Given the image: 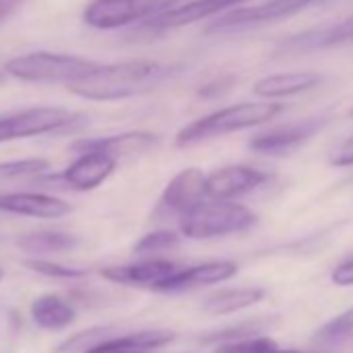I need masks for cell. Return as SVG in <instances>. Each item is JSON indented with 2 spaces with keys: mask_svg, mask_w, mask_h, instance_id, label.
<instances>
[{
  "mask_svg": "<svg viewBox=\"0 0 353 353\" xmlns=\"http://www.w3.org/2000/svg\"><path fill=\"white\" fill-rule=\"evenodd\" d=\"M276 324L274 318H252V320H243L231 326H225L221 330L208 332L204 334L200 341L206 345H223V343H233V341H243V339H252V336H262L264 332H268L272 326Z\"/></svg>",
  "mask_w": 353,
  "mask_h": 353,
  "instance_id": "obj_23",
  "label": "cell"
},
{
  "mask_svg": "<svg viewBox=\"0 0 353 353\" xmlns=\"http://www.w3.org/2000/svg\"><path fill=\"white\" fill-rule=\"evenodd\" d=\"M268 181V172L248 166L233 164L216 168L206 176V196L214 202H229L243 194H250Z\"/></svg>",
  "mask_w": 353,
  "mask_h": 353,
  "instance_id": "obj_11",
  "label": "cell"
},
{
  "mask_svg": "<svg viewBox=\"0 0 353 353\" xmlns=\"http://www.w3.org/2000/svg\"><path fill=\"white\" fill-rule=\"evenodd\" d=\"M276 349H281L276 345V341L270 339L268 334H262V336H252V339H243V341L216 345L214 353H274Z\"/></svg>",
  "mask_w": 353,
  "mask_h": 353,
  "instance_id": "obj_29",
  "label": "cell"
},
{
  "mask_svg": "<svg viewBox=\"0 0 353 353\" xmlns=\"http://www.w3.org/2000/svg\"><path fill=\"white\" fill-rule=\"evenodd\" d=\"M349 40H353V15H349L343 21H336L332 26L312 28L307 32L295 34V36L283 40L281 50L283 52H312V50L330 48V46H336V44H343Z\"/></svg>",
  "mask_w": 353,
  "mask_h": 353,
  "instance_id": "obj_17",
  "label": "cell"
},
{
  "mask_svg": "<svg viewBox=\"0 0 353 353\" xmlns=\"http://www.w3.org/2000/svg\"><path fill=\"white\" fill-rule=\"evenodd\" d=\"M30 316L44 330H65L75 322V307L61 295H40L30 305Z\"/></svg>",
  "mask_w": 353,
  "mask_h": 353,
  "instance_id": "obj_20",
  "label": "cell"
},
{
  "mask_svg": "<svg viewBox=\"0 0 353 353\" xmlns=\"http://www.w3.org/2000/svg\"><path fill=\"white\" fill-rule=\"evenodd\" d=\"M318 3H322V0H266V3L256 5V7H239L216 17L208 26L206 34H231V32L250 30V28L254 30L266 23H276Z\"/></svg>",
  "mask_w": 353,
  "mask_h": 353,
  "instance_id": "obj_7",
  "label": "cell"
},
{
  "mask_svg": "<svg viewBox=\"0 0 353 353\" xmlns=\"http://www.w3.org/2000/svg\"><path fill=\"white\" fill-rule=\"evenodd\" d=\"M0 212L26 216V219H65L73 206L57 196L38 192H0Z\"/></svg>",
  "mask_w": 353,
  "mask_h": 353,
  "instance_id": "obj_14",
  "label": "cell"
},
{
  "mask_svg": "<svg viewBox=\"0 0 353 353\" xmlns=\"http://www.w3.org/2000/svg\"><path fill=\"white\" fill-rule=\"evenodd\" d=\"M330 279L339 287H353V258L341 262L339 266H334Z\"/></svg>",
  "mask_w": 353,
  "mask_h": 353,
  "instance_id": "obj_31",
  "label": "cell"
},
{
  "mask_svg": "<svg viewBox=\"0 0 353 353\" xmlns=\"http://www.w3.org/2000/svg\"><path fill=\"white\" fill-rule=\"evenodd\" d=\"M250 0H190V3H181L179 7H174L160 17L143 23L139 30L148 36L154 38L158 34H164L168 30H179L188 28L200 21H206L210 17H221L233 9L245 7Z\"/></svg>",
  "mask_w": 353,
  "mask_h": 353,
  "instance_id": "obj_9",
  "label": "cell"
},
{
  "mask_svg": "<svg viewBox=\"0 0 353 353\" xmlns=\"http://www.w3.org/2000/svg\"><path fill=\"white\" fill-rule=\"evenodd\" d=\"M285 110L283 104L279 102H239L225 106L221 110H214L206 117L196 119L194 123L185 125L174 137V143L179 148H188L206 139L223 137L235 131H243L250 127L264 125L279 117Z\"/></svg>",
  "mask_w": 353,
  "mask_h": 353,
  "instance_id": "obj_2",
  "label": "cell"
},
{
  "mask_svg": "<svg viewBox=\"0 0 353 353\" xmlns=\"http://www.w3.org/2000/svg\"><path fill=\"white\" fill-rule=\"evenodd\" d=\"M324 81V77L316 71H285V73H272L254 83V94L264 100H276V98H289L297 94H305L314 88H318Z\"/></svg>",
  "mask_w": 353,
  "mask_h": 353,
  "instance_id": "obj_18",
  "label": "cell"
},
{
  "mask_svg": "<svg viewBox=\"0 0 353 353\" xmlns=\"http://www.w3.org/2000/svg\"><path fill=\"white\" fill-rule=\"evenodd\" d=\"M274 353H305V351H295V349H276Z\"/></svg>",
  "mask_w": 353,
  "mask_h": 353,
  "instance_id": "obj_34",
  "label": "cell"
},
{
  "mask_svg": "<svg viewBox=\"0 0 353 353\" xmlns=\"http://www.w3.org/2000/svg\"><path fill=\"white\" fill-rule=\"evenodd\" d=\"M179 245H181V235H176L174 231H152L135 243L133 252L137 256H148V254L170 252Z\"/></svg>",
  "mask_w": 353,
  "mask_h": 353,
  "instance_id": "obj_27",
  "label": "cell"
},
{
  "mask_svg": "<svg viewBox=\"0 0 353 353\" xmlns=\"http://www.w3.org/2000/svg\"><path fill=\"white\" fill-rule=\"evenodd\" d=\"M50 168L46 158H21L0 162V181H26V179H40Z\"/></svg>",
  "mask_w": 353,
  "mask_h": 353,
  "instance_id": "obj_24",
  "label": "cell"
},
{
  "mask_svg": "<svg viewBox=\"0 0 353 353\" xmlns=\"http://www.w3.org/2000/svg\"><path fill=\"white\" fill-rule=\"evenodd\" d=\"M266 295L264 289L260 287H237V289H221L212 295H208L202 301V310L216 314V316H225V314H235L241 312L245 307L256 305L258 301H262Z\"/></svg>",
  "mask_w": 353,
  "mask_h": 353,
  "instance_id": "obj_22",
  "label": "cell"
},
{
  "mask_svg": "<svg viewBox=\"0 0 353 353\" xmlns=\"http://www.w3.org/2000/svg\"><path fill=\"white\" fill-rule=\"evenodd\" d=\"M233 83H235V77H231V75L221 77V79H214V81L206 83V85L200 90V96H204V98H216V96L225 94Z\"/></svg>",
  "mask_w": 353,
  "mask_h": 353,
  "instance_id": "obj_32",
  "label": "cell"
},
{
  "mask_svg": "<svg viewBox=\"0 0 353 353\" xmlns=\"http://www.w3.org/2000/svg\"><path fill=\"white\" fill-rule=\"evenodd\" d=\"M330 164L334 166H353V135L347 137L330 156Z\"/></svg>",
  "mask_w": 353,
  "mask_h": 353,
  "instance_id": "obj_30",
  "label": "cell"
},
{
  "mask_svg": "<svg viewBox=\"0 0 353 353\" xmlns=\"http://www.w3.org/2000/svg\"><path fill=\"white\" fill-rule=\"evenodd\" d=\"M206 198V174L192 166L181 172H176L168 185L164 188L154 212L152 221H172L185 219L196 206L202 204Z\"/></svg>",
  "mask_w": 353,
  "mask_h": 353,
  "instance_id": "obj_8",
  "label": "cell"
},
{
  "mask_svg": "<svg viewBox=\"0 0 353 353\" xmlns=\"http://www.w3.org/2000/svg\"><path fill=\"white\" fill-rule=\"evenodd\" d=\"M353 336V307L334 316L332 320H328L322 328L316 330L314 341L320 343H339L343 339Z\"/></svg>",
  "mask_w": 353,
  "mask_h": 353,
  "instance_id": "obj_28",
  "label": "cell"
},
{
  "mask_svg": "<svg viewBox=\"0 0 353 353\" xmlns=\"http://www.w3.org/2000/svg\"><path fill=\"white\" fill-rule=\"evenodd\" d=\"M324 123H326L324 117H312V119H305L301 123L276 127V129H270V131L254 135L248 145L256 154L283 156V154H289L291 150L299 148L310 137H314L324 127Z\"/></svg>",
  "mask_w": 353,
  "mask_h": 353,
  "instance_id": "obj_13",
  "label": "cell"
},
{
  "mask_svg": "<svg viewBox=\"0 0 353 353\" xmlns=\"http://www.w3.org/2000/svg\"><path fill=\"white\" fill-rule=\"evenodd\" d=\"M237 264L231 260H216L204 262L196 266H183L179 272H174L168 281H164L156 291L162 293H176V291H190L206 285H219L237 274Z\"/></svg>",
  "mask_w": 353,
  "mask_h": 353,
  "instance_id": "obj_16",
  "label": "cell"
},
{
  "mask_svg": "<svg viewBox=\"0 0 353 353\" xmlns=\"http://www.w3.org/2000/svg\"><path fill=\"white\" fill-rule=\"evenodd\" d=\"M79 237L73 233L65 231H34V233H23L17 237L15 245L36 258H42L46 254H65L71 252L79 245Z\"/></svg>",
  "mask_w": 353,
  "mask_h": 353,
  "instance_id": "obj_21",
  "label": "cell"
},
{
  "mask_svg": "<svg viewBox=\"0 0 353 353\" xmlns=\"http://www.w3.org/2000/svg\"><path fill=\"white\" fill-rule=\"evenodd\" d=\"M0 81H3V75H0Z\"/></svg>",
  "mask_w": 353,
  "mask_h": 353,
  "instance_id": "obj_37",
  "label": "cell"
},
{
  "mask_svg": "<svg viewBox=\"0 0 353 353\" xmlns=\"http://www.w3.org/2000/svg\"><path fill=\"white\" fill-rule=\"evenodd\" d=\"M160 137L150 131H127V133H117V135H106V137H85V139H75L69 148L75 154H106L114 160L127 158V156H137L143 152H150L158 148Z\"/></svg>",
  "mask_w": 353,
  "mask_h": 353,
  "instance_id": "obj_12",
  "label": "cell"
},
{
  "mask_svg": "<svg viewBox=\"0 0 353 353\" xmlns=\"http://www.w3.org/2000/svg\"><path fill=\"white\" fill-rule=\"evenodd\" d=\"M179 5L181 0H90L81 19L92 30L110 32L133 23L143 26Z\"/></svg>",
  "mask_w": 353,
  "mask_h": 353,
  "instance_id": "obj_5",
  "label": "cell"
},
{
  "mask_svg": "<svg viewBox=\"0 0 353 353\" xmlns=\"http://www.w3.org/2000/svg\"><path fill=\"white\" fill-rule=\"evenodd\" d=\"M258 216L237 202H202L181 221V235L188 239H216L248 231Z\"/></svg>",
  "mask_w": 353,
  "mask_h": 353,
  "instance_id": "obj_4",
  "label": "cell"
},
{
  "mask_svg": "<svg viewBox=\"0 0 353 353\" xmlns=\"http://www.w3.org/2000/svg\"><path fill=\"white\" fill-rule=\"evenodd\" d=\"M174 339L170 330H139L123 336H112L88 353H152Z\"/></svg>",
  "mask_w": 353,
  "mask_h": 353,
  "instance_id": "obj_19",
  "label": "cell"
},
{
  "mask_svg": "<svg viewBox=\"0 0 353 353\" xmlns=\"http://www.w3.org/2000/svg\"><path fill=\"white\" fill-rule=\"evenodd\" d=\"M349 114H351V117H353V108H351V110H349Z\"/></svg>",
  "mask_w": 353,
  "mask_h": 353,
  "instance_id": "obj_36",
  "label": "cell"
},
{
  "mask_svg": "<svg viewBox=\"0 0 353 353\" xmlns=\"http://www.w3.org/2000/svg\"><path fill=\"white\" fill-rule=\"evenodd\" d=\"M100 63L63 52H28L5 63V73L28 83H65L71 85L90 75Z\"/></svg>",
  "mask_w": 353,
  "mask_h": 353,
  "instance_id": "obj_3",
  "label": "cell"
},
{
  "mask_svg": "<svg viewBox=\"0 0 353 353\" xmlns=\"http://www.w3.org/2000/svg\"><path fill=\"white\" fill-rule=\"evenodd\" d=\"M114 332H117V328H112V326H92V328H85V330L75 332L69 339H65L57 347V353H88L90 349L98 347L100 343L112 339Z\"/></svg>",
  "mask_w": 353,
  "mask_h": 353,
  "instance_id": "obj_25",
  "label": "cell"
},
{
  "mask_svg": "<svg viewBox=\"0 0 353 353\" xmlns=\"http://www.w3.org/2000/svg\"><path fill=\"white\" fill-rule=\"evenodd\" d=\"M114 168H117L114 158L106 154L90 152V154L77 156V160H73L61 174L44 176V181L59 183V188L63 185L75 192H92L108 179L114 172Z\"/></svg>",
  "mask_w": 353,
  "mask_h": 353,
  "instance_id": "obj_10",
  "label": "cell"
},
{
  "mask_svg": "<svg viewBox=\"0 0 353 353\" xmlns=\"http://www.w3.org/2000/svg\"><path fill=\"white\" fill-rule=\"evenodd\" d=\"M183 71L181 65L158 61H123L98 65L83 79L67 85V90L92 102H117L158 90Z\"/></svg>",
  "mask_w": 353,
  "mask_h": 353,
  "instance_id": "obj_1",
  "label": "cell"
},
{
  "mask_svg": "<svg viewBox=\"0 0 353 353\" xmlns=\"http://www.w3.org/2000/svg\"><path fill=\"white\" fill-rule=\"evenodd\" d=\"M23 266L36 274H42V276H48V279H83L88 274L85 268H75V266H65V264H59V262H52V260H46V258H28L23 260Z\"/></svg>",
  "mask_w": 353,
  "mask_h": 353,
  "instance_id": "obj_26",
  "label": "cell"
},
{
  "mask_svg": "<svg viewBox=\"0 0 353 353\" xmlns=\"http://www.w3.org/2000/svg\"><path fill=\"white\" fill-rule=\"evenodd\" d=\"M183 266L174 264L170 260H143L135 264H121V266H106L100 270L102 279L127 285V287H145L158 289L164 281H168L174 272H179Z\"/></svg>",
  "mask_w": 353,
  "mask_h": 353,
  "instance_id": "obj_15",
  "label": "cell"
},
{
  "mask_svg": "<svg viewBox=\"0 0 353 353\" xmlns=\"http://www.w3.org/2000/svg\"><path fill=\"white\" fill-rule=\"evenodd\" d=\"M79 114L61 106H34L0 117V143L48 135L79 123Z\"/></svg>",
  "mask_w": 353,
  "mask_h": 353,
  "instance_id": "obj_6",
  "label": "cell"
},
{
  "mask_svg": "<svg viewBox=\"0 0 353 353\" xmlns=\"http://www.w3.org/2000/svg\"><path fill=\"white\" fill-rule=\"evenodd\" d=\"M3 279H5V270L0 268V283H3Z\"/></svg>",
  "mask_w": 353,
  "mask_h": 353,
  "instance_id": "obj_35",
  "label": "cell"
},
{
  "mask_svg": "<svg viewBox=\"0 0 353 353\" xmlns=\"http://www.w3.org/2000/svg\"><path fill=\"white\" fill-rule=\"evenodd\" d=\"M21 5V0H0V23H5Z\"/></svg>",
  "mask_w": 353,
  "mask_h": 353,
  "instance_id": "obj_33",
  "label": "cell"
}]
</instances>
